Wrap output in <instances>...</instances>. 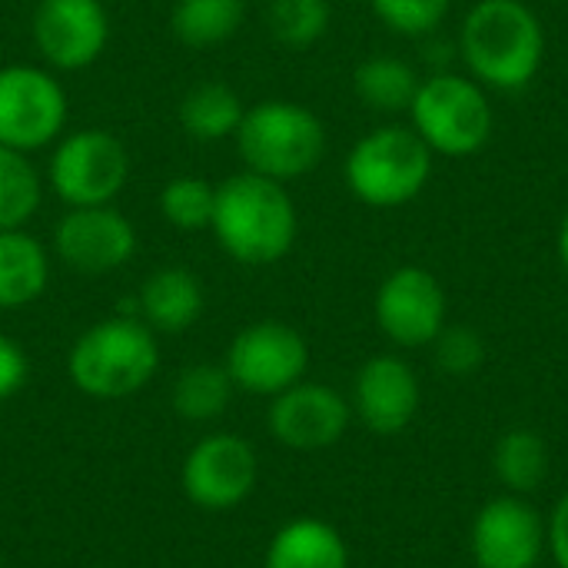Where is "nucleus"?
<instances>
[{"instance_id": "obj_14", "label": "nucleus", "mask_w": 568, "mask_h": 568, "mask_svg": "<svg viewBox=\"0 0 568 568\" xmlns=\"http://www.w3.org/2000/svg\"><path fill=\"white\" fill-rule=\"evenodd\" d=\"M546 542L542 516L519 496L486 503L473 523V559L479 568H536Z\"/></svg>"}, {"instance_id": "obj_21", "label": "nucleus", "mask_w": 568, "mask_h": 568, "mask_svg": "<svg viewBox=\"0 0 568 568\" xmlns=\"http://www.w3.org/2000/svg\"><path fill=\"white\" fill-rule=\"evenodd\" d=\"M419 73L413 63H406L403 57H366L356 70H353V90L356 97L376 110V113H403L413 106V97L419 90Z\"/></svg>"}, {"instance_id": "obj_1", "label": "nucleus", "mask_w": 568, "mask_h": 568, "mask_svg": "<svg viewBox=\"0 0 568 568\" xmlns=\"http://www.w3.org/2000/svg\"><path fill=\"white\" fill-rule=\"evenodd\" d=\"M210 230L233 263L273 266L293 250L300 213L286 183L243 170L216 183Z\"/></svg>"}, {"instance_id": "obj_25", "label": "nucleus", "mask_w": 568, "mask_h": 568, "mask_svg": "<svg viewBox=\"0 0 568 568\" xmlns=\"http://www.w3.org/2000/svg\"><path fill=\"white\" fill-rule=\"evenodd\" d=\"M333 23L329 0H270L266 3V27L276 43L290 50H306L326 37Z\"/></svg>"}, {"instance_id": "obj_30", "label": "nucleus", "mask_w": 568, "mask_h": 568, "mask_svg": "<svg viewBox=\"0 0 568 568\" xmlns=\"http://www.w3.org/2000/svg\"><path fill=\"white\" fill-rule=\"evenodd\" d=\"M27 376H30V359H27L23 346L0 333V399L17 396L23 389Z\"/></svg>"}, {"instance_id": "obj_4", "label": "nucleus", "mask_w": 568, "mask_h": 568, "mask_svg": "<svg viewBox=\"0 0 568 568\" xmlns=\"http://www.w3.org/2000/svg\"><path fill=\"white\" fill-rule=\"evenodd\" d=\"M233 140L246 170L290 183L320 166L326 153V123L296 100H263L246 106Z\"/></svg>"}, {"instance_id": "obj_9", "label": "nucleus", "mask_w": 568, "mask_h": 568, "mask_svg": "<svg viewBox=\"0 0 568 568\" xmlns=\"http://www.w3.org/2000/svg\"><path fill=\"white\" fill-rule=\"evenodd\" d=\"M223 366L236 389L250 396H280L290 386L303 383L310 346L300 329L280 320H260L233 336Z\"/></svg>"}, {"instance_id": "obj_5", "label": "nucleus", "mask_w": 568, "mask_h": 568, "mask_svg": "<svg viewBox=\"0 0 568 568\" xmlns=\"http://www.w3.org/2000/svg\"><path fill=\"white\" fill-rule=\"evenodd\" d=\"M343 176L349 193L373 210L406 206L433 176V150L413 126H376L353 143Z\"/></svg>"}, {"instance_id": "obj_13", "label": "nucleus", "mask_w": 568, "mask_h": 568, "mask_svg": "<svg viewBox=\"0 0 568 568\" xmlns=\"http://www.w3.org/2000/svg\"><path fill=\"white\" fill-rule=\"evenodd\" d=\"M256 466V453L246 439L233 433H216L190 449V456L183 459L180 483L193 506L223 513L240 506L253 493L260 473Z\"/></svg>"}, {"instance_id": "obj_28", "label": "nucleus", "mask_w": 568, "mask_h": 568, "mask_svg": "<svg viewBox=\"0 0 568 568\" xmlns=\"http://www.w3.org/2000/svg\"><path fill=\"white\" fill-rule=\"evenodd\" d=\"M453 0H369L373 17L399 37H429L443 27Z\"/></svg>"}, {"instance_id": "obj_22", "label": "nucleus", "mask_w": 568, "mask_h": 568, "mask_svg": "<svg viewBox=\"0 0 568 568\" xmlns=\"http://www.w3.org/2000/svg\"><path fill=\"white\" fill-rule=\"evenodd\" d=\"M246 0H173L170 30L186 47H220L240 33Z\"/></svg>"}, {"instance_id": "obj_16", "label": "nucleus", "mask_w": 568, "mask_h": 568, "mask_svg": "<svg viewBox=\"0 0 568 568\" xmlns=\"http://www.w3.org/2000/svg\"><path fill=\"white\" fill-rule=\"evenodd\" d=\"M353 403L359 419L379 433L393 436L403 433L419 409V379L413 366L399 356H373L359 366Z\"/></svg>"}, {"instance_id": "obj_19", "label": "nucleus", "mask_w": 568, "mask_h": 568, "mask_svg": "<svg viewBox=\"0 0 568 568\" xmlns=\"http://www.w3.org/2000/svg\"><path fill=\"white\" fill-rule=\"evenodd\" d=\"M266 568H349V549L329 523L303 516L273 536Z\"/></svg>"}, {"instance_id": "obj_11", "label": "nucleus", "mask_w": 568, "mask_h": 568, "mask_svg": "<svg viewBox=\"0 0 568 568\" xmlns=\"http://www.w3.org/2000/svg\"><path fill=\"white\" fill-rule=\"evenodd\" d=\"M30 33L50 70H87L110 43V10L103 0H37Z\"/></svg>"}, {"instance_id": "obj_29", "label": "nucleus", "mask_w": 568, "mask_h": 568, "mask_svg": "<svg viewBox=\"0 0 568 568\" xmlns=\"http://www.w3.org/2000/svg\"><path fill=\"white\" fill-rule=\"evenodd\" d=\"M433 346H436V363L449 376H469L486 359V343L469 326H443V333L436 336Z\"/></svg>"}, {"instance_id": "obj_24", "label": "nucleus", "mask_w": 568, "mask_h": 568, "mask_svg": "<svg viewBox=\"0 0 568 568\" xmlns=\"http://www.w3.org/2000/svg\"><path fill=\"white\" fill-rule=\"evenodd\" d=\"M43 200V183L27 153L0 146V233L23 230Z\"/></svg>"}, {"instance_id": "obj_12", "label": "nucleus", "mask_w": 568, "mask_h": 568, "mask_svg": "<svg viewBox=\"0 0 568 568\" xmlns=\"http://www.w3.org/2000/svg\"><path fill=\"white\" fill-rule=\"evenodd\" d=\"M373 310L379 329L406 349L433 346L446 326V293L426 266L393 270L379 283Z\"/></svg>"}, {"instance_id": "obj_31", "label": "nucleus", "mask_w": 568, "mask_h": 568, "mask_svg": "<svg viewBox=\"0 0 568 568\" xmlns=\"http://www.w3.org/2000/svg\"><path fill=\"white\" fill-rule=\"evenodd\" d=\"M546 536H549V549H552L556 566L568 568V493L556 503Z\"/></svg>"}, {"instance_id": "obj_3", "label": "nucleus", "mask_w": 568, "mask_h": 568, "mask_svg": "<svg viewBox=\"0 0 568 568\" xmlns=\"http://www.w3.org/2000/svg\"><path fill=\"white\" fill-rule=\"evenodd\" d=\"M160 369L156 333L133 316H110L77 336L67 356L70 383L93 399H126Z\"/></svg>"}, {"instance_id": "obj_27", "label": "nucleus", "mask_w": 568, "mask_h": 568, "mask_svg": "<svg viewBox=\"0 0 568 568\" xmlns=\"http://www.w3.org/2000/svg\"><path fill=\"white\" fill-rule=\"evenodd\" d=\"M213 203H216V183H210L206 176H193V173L166 180L156 196L160 216L173 230H183V233L210 230Z\"/></svg>"}, {"instance_id": "obj_23", "label": "nucleus", "mask_w": 568, "mask_h": 568, "mask_svg": "<svg viewBox=\"0 0 568 568\" xmlns=\"http://www.w3.org/2000/svg\"><path fill=\"white\" fill-rule=\"evenodd\" d=\"M233 379L226 373V366H213V363H196L186 366L176 383H173V409L180 419L190 423H213L226 413L230 399H233Z\"/></svg>"}, {"instance_id": "obj_8", "label": "nucleus", "mask_w": 568, "mask_h": 568, "mask_svg": "<svg viewBox=\"0 0 568 568\" xmlns=\"http://www.w3.org/2000/svg\"><path fill=\"white\" fill-rule=\"evenodd\" d=\"M67 113V90L50 67H0V146L27 156L33 150L53 146L63 136Z\"/></svg>"}, {"instance_id": "obj_17", "label": "nucleus", "mask_w": 568, "mask_h": 568, "mask_svg": "<svg viewBox=\"0 0 568 568\" xmlns=\"http://www.w3.org/2000/svg\"><path fill=\"white\" fill-rule=\"evenodd\" d=\"M203 286L183 266H163L140 286L136 306L153 333H186L203 316Z\"/></svg>"}, {"instance_id": "obj_6", "label": "nucleus", "mask_w": 568, "mask_h": 568, "mask_svg": "<svg viewBox=\"0 0 568 568\" xmlns=\"http://www.w3.org/2000/svg\"><path fill=\"white\" fill-rule=\"evenodd\" d=\"M409 116L423 143L433 153L453 160L479 153L496 126L486 87L449 70H439L419 83Z\"/></svg>"}, {"instance_id": "obj_18", "label": "nucleus", "mask_w": 568, "mask_h": 568, "mask_svg": "<svg viewBox=\"0 0 568 568\" xmlns=\"http://www.w3.org/2000/svg\"><path fill=\"white\" fill-rule=\"evenodd\" d=\"M50 283V253L27 230L0 233V310L37 303Z\"/></svg>"}, {"instance_id": "obj_26", "label": "nucleus", "mask_w": 568, "mask_h": 568, "mask_svg": "<svg viewBox=\"0 0 568 568\" xmlns=\"http://www.w3.org/2000/svg\"><path fill=\"white\" fill-rule=\"evenodd\" d=\"M496 473L499 479L513 489V493H532L546 473H549V453L539 433L532 429H509L496 453H493Z\"/></svg>"}, {"instance_id": "obj_7", "label": "nucleus", "mask_w": 568, "mask_h": 568, "mask_svg": "<svg viewBox=\"0 0 568 568\" xmlns=\"http://www.w3.org/2000/svg\"><path fill=\"white\" fill-rule=\"evenodd\" d=\"M130 170V153L116 133L83 126L53 143L47 183L67 206H106L123 193Z\"/></svg>"}, {"instance_id": "obj_32", "label": "nucleus", "mask_w": 568, "mask_h": 568, "mask_svg": "<svg viewBox=\"0 0 568 568\" xmlns=\"http://www.w3.org/2000/svg\"><path fill=\"white\" fill-rule=\"evenodd\" d=\"M559 260H562V266H566V273H568V213L562 216V223H559Z\"/></svg>"}, {"instance_id": "obj_15", "label": "nucleus", "mask_w": 568, "mask_h": 568, "mask_svg": "<svg viewBox=\"0 0 568 568\" xmlns=\"http://www.w3.org/2000/svg\"><path fill=\"white\" fill-rule=\"evenodd\" d=\"M349 426L346 399L323 383H296L286 393L273 396L270 433L300 453L329 449L343 439Z\"/></svg>"}, {"instance_id": "obj_2", "label": "nucleus", "mask_w": 568, "mask_h": 568, "mask_svg": "<svg viewBox=\"0 0 568 568\" xmlns=\"http://www.w3.org/2000/svg\"><path fill=\"white\" fill-rule=\"evenodd\" d=\"M459 57L476 83L526 90L546 60V30L526 0H476L459 30Z\"/></svg>"}, {"instance_id": "obj_20", "label": "nucleus", "mask_w": 568, "mask_h": 568, "mask_svg": "<svg viewBox=\"0 0 568 568\" xmlns=\"http://www.w3.org/2000/svg\"><path fill=\"white\" fill-rule=\"evenodd\" d=\"M243 113H246V103L223 80H203L190 87L176 106V120L183 133L196 143H220V140L236 136Z\"/></svg>"}, {"instance_id": "obj_10", "label": "nucleus", "mask_w": 568, "mask_h": 568, "mask_svg": "<svg viewBox=\"0 0 568 568\" xmlns=\"http://www.w3.org/2000/svg\"><path fill=\"white\" fill-rule=\"evenodd\" d=\"M136 226L113 206H67L53 226V253L63 266L83 276L123 270L136 253Z\"/></svg>"}]
</instances>
